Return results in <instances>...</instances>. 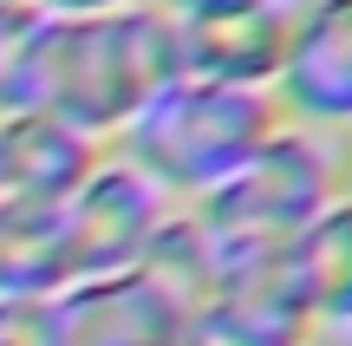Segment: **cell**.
Segmentation results:
<instances>
[{
	"label": "cell",
	"mask_w": 352,
	"mask_h": 346,
	"mask_svg": "<svg viewBox=\"0 0 352 346\" xmlns=\"http://www.w3.org/2000/svg\"><path fill=\"white\" fill-rule=\"evenodd\" d=\"M183 301H170L151 274H98L72 281L52 301L59 346H183Z\"/></svg>",
	"instance_id": "ba28073f"
},
{
	"label": "cell",
	"mask_w": 352,
	"mask_h": 346,
	"mask_svg": "<svg viewBox=\"0 0 352 346\" xmlns=\"http://www.w3.org/2000/svg\"><path fill=\"white\" fill-rule=\"evenodd\" d=\"M170 78H176V20L164 7L138 0L124 13H91V20L52 13L33 111L59 118L65 131L111 151L124 138V125Z\"/></svg>",
	"instance_id": "6da1fadb"
},
{
	"label": "cell",
	"mask_w": 352,
	"mask_h": 346,
	"mask_svg": "<svg viewBox=\"0 0 352 346\" xmlns=\"http://www.w3.org/2000/svg\"><path fill=\"white\" fill-rule=\"evenodd\" d=\"M104 144L65 131L46 111L0 118V209H46L59 216L78 196V183L98 170Z\"/></svg>",
	"instance_id": "9c48e42d"
},
{
	"label": "cell",
	"mask_w": 352,
	"mask_h": 346,
	"mask_svg": "<svg viewBox=\"0 0 352 346\" xmlns=\"http://www.w3.org/2000/svg\"><path fill=\"white\" fill-rule=\"evenodd\" d=\"M346 190H352V131H320L287 118L222 190H209L189 209L215 242V261L228 268V261L287 255Z\"/></svg>",
	"instance_id": "7a4b0ae2"
},
{
	"label": "cell",
	"mask_w": 352,
	"mask_h": 346,
	"mask_svg": "<svg viewBox=\"0 0 352 346\" xmlns=\"http://www.w3.org/2000/svg\"><path fill=\"white\" fill-rule=\"evenodd\" d=\"M72 288L65 222L46 209H0V301H59Z\"/></svg>",
	"instance_id": "8fae6325"
},
{
	"label": "cell",
	"mask_w": 352,
	"mask_h": 346,
	"mask_svg": "<svg viewBox=\"0 0 352 346\" xmlns=\"http://www.w3.org/2000/svg\"><path fill=\"white\" fill-rule=\"evenodd\" d=\"M287 268L320 334L352 327V190L287 248Z\"/></svg>",
	"instance_id": "30bf717a"
},
{
	"label": "cell",
	"mask_w": 352,
	"mask_h": 346,
	"mask_svg": "<svg viewBox=\"0 0 352 346\" xmlns=\"http://www.w3.org/2000/svg\"><path fill=\"white\" fill-rule=\"evenodd\" d=\"M46 13H59V20H91V13H124L138 7V0H39Z\"/></svg>",
	"instance_id": "9a60e30c"
},
{
	"label": "cell",
	"mask_w": 352,
	"mask_h": 346,
	"mask_svg": "<svg viewBox=\"0 0 352 346\" xmlns=\"http://www.w3.org/2000/svg\"><path fill=\"white\" fill-rule=\"evenodd\" d=\"M314 340L320 327L294 288L287 255L228 261L183 321V346H314Z\"/></svg>",
	"instance_id": "5b68a950"
},
{
	"label": "cell",
	"mask_w": 352,
	"mask_h": 346,
	"mask_svg": "<svg viewBox=\"0 0 352 346\" xmlns=\"http://www.w3.org/2000/svg\"><path fill=\"white\" fill-rule=\"evenodd\" d=\"M46 33H52V13L39 0H0V118L33 111Z\"/></svg>",
	"instance_id": "7c38bea8"
},
{
	"label": "cell",
	"mask_w": 352,
	"mask_h": 346,
	"mask_svg": "<svg viewBox=\"0 0 352 346\" xmlns=\"http://www.w3.org/2000/svg\"><path fill=\"white\" fill-rule=\"evenodd\" d=\"M170 20H202V13H235V7H261V0H151Z\"/></svg>",
	"instance_id": "5bb4252c"
},
{
	"label": "cell",
	"mask_w": 352,
	"mask_h": 346,
	"mask_svg": "<svg viewBox=\"0 0 352 346\" xmlns=\"http://www.w3.org/2000/svg\"><path fill=\"white\" fill-rule=\"evenodd\" d=\"M0 346H59L52 301H0Z\"/></svg>",
	"instance_id": "4fadbf2b"
},
{
	"label": "cell",
	"mask_w": 352,
	"mask_h": 346,
	"mask_svg": "<svg viewBox=\"0 0 352 346\" xmlns=\"http://www.w3.org/2000/svg\"><path fill=\"white\" fill-rule=\"evenodd\" d=\"M287 125L274 91H228L202 78H170L111 144L131 170L157 183L170 203H202L222 190L274 131Z\"/></svg>",
	"instance_id": "3957f363"
},
{
	"label": "cell",
	"mask_w": 352,
	"mask_h": 346,
	"mask_svg": "<svg viewBox=\"0 0 352 346\" xmlns=\"http://www.w3.org/2000/svg\"><path fill=\"white\" fill-rule=\"evenodd\" d=\"M274 98L294 125L352 131V0H300Z\"/></svg>",
	"instance_id": "52a82bcc"
},
{
	"label": "cell",
	"mask_w": 352,
	"mask_h": 346,
	"mask_svg": "<svg viewBox=\"0 0 352 346\" xmlns=\"http://www.w3.org/2000/svg\"><path fill=\"white\" fill-rule=\"evenodd\" d=\"M294 13H300V0H261V7H235V13L176 20V78H202V85H228V91H274L287 72Z\"/></svg>",
	"instance_id": "8992f818"
},
{
	"label": "cell",
	"mask_w": 352,
	"mask_h": 346,
	"mask_svg": "<svg viewBox=\"0 0 352 346\" xmlns=\"http://www.w3.org/2000/svg\"><path fill=\"white\" fill-rule=\"evenodd\" d=\"M170 196L157 190L144 170H131L118 151L98 157L78 196L59 209L65 222V248H72V281H98V274H131L151 248V235L164 229Z\"/></svg>",
	"instance_id": "277c9868"
}]
</instances>
